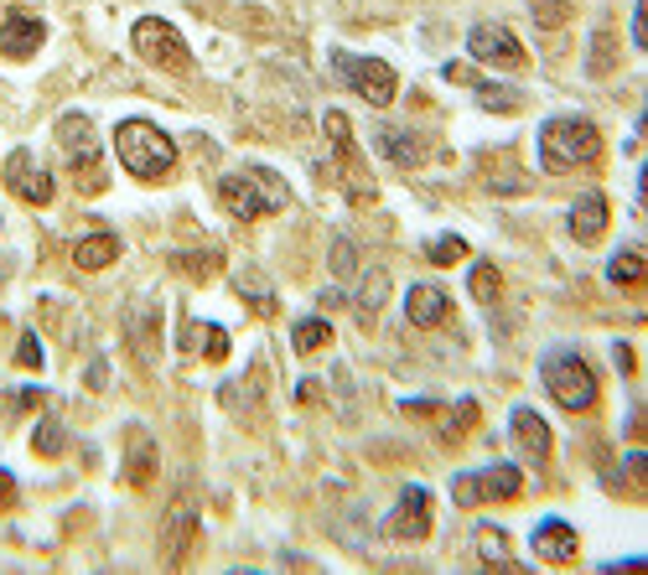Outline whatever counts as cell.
Instances as JSON below:
<instances>
[{
    "label": "cell",
    "mask_w": 648,
    "mask_h": 575,
    "mask_svg": "<svg viewBox=\"0 0 648 575\" xmlns=\"http://www.w3.org/2000/svg\"><path fill=\"white\" fill-rule=\"evenodd\" d=\"M119 259V238L115 234H89L73 244V265L79 270H109Z\"/></svg>",
    "instance_id": "cell-24"
},
{
    "label": "cell",
    "mask_w": 648,
    "mask_h": 575,
    "mask_svg": "<svg viewBox=\"0 0 648 575\" xmlns=\"http://www.w3.org/2000/svg\"><path fill=\"white\" fill-rule=\"evenodd\" d=\"M540 378H545L555 404L570 410V415H581V410L597 404V374H591V363L576 348H551L540 357Z\"/></svg>",
    "instance_id": "cell-4"
},
{
    "label": "cell",
    "mask_w": 648,
    "mask_h": 575,
    "mask_svg": "<svg viewBox=\"0 0 648 575\" xmlns=\"http://www.w3.org/2000/svg\"><path fill=\"white\" fill-rule=\"evenodd\" d=\"M608 192H581V198L570 202V238L576 244H597V238L608 234Z\"/></svg>",
    "instance_id": "cell-16"
},
{
    "label": "cell",
    "mask_w": 648,
    "mask_h": 575,
    "mask_svg": "<svg viewBox=\"0 0 648 575\" xmlns=\"http://www.w3.org/2000/svg\"><path fill=\"white\" fill-rule=\"evenodd\" d=\"M115 156L130 177L161 181V177H172V166H177V145L151 119H125L115 130Z\"/></svg>",
    "instance_id": "cell-2"
},
{
    "label": "cell",
    "mask_w": 648,
    "mask_h": 575,
    "mask_svg": "<svg viewBox=\"0 0 648 575\" xmlns=\"http://www.w3.org/2000/svg\"><path fill=\"white\" fill-rule=\"evenodd\" d=\"M472 425H477V399H456L447 425H441V441H462Z\"/></svg>",
    "instance_id": "cell-30"
},
{
    "label": "cell",
    "mask_w": 648,
    "mask_h": 575,
    "mask_svg": "<svg viewBox=\"0 0 648 575\" xmlns=\"http://www.w3.org/2000/svg\"><path fill=\"white\" fill-rule=\"evenodd\" d=\"M16 363H21V368H42V342L32 338V332L16 342Z\"/></svg>",
    "instance_id": "cell-37"
},
{
    "label": "cell",
    "mask_w": 648,
    "mask_h": 575,
    "mask_svg": "<svg viewBox=\"0 0 648 575\" xmlns=\"http://www.w3.org/2000/svg\"><path fill=\"white\" fill-rule=\"evenodd\" d=\"M644 275H648L644 249H617V255L608 259V280H612V285H644Z\"/></svg>",
    "instance_id": "cell-26"
},
{
    "label": "cell",
    "mask_w": 648,
    "mask_h": 575,
    "mask_svg": "<svg viewBox=\"0 0 648 575\" xmlns=\"http://www.w3.org/2000/svg\"><path fill=\"white\" fill-rule=\"evenodd\" d=\"M130 42H136V52L151 62V68H166V73H187V68H193V52H187V42H182V32L172 21L140 16Z\"/></svg>",
    "instance_id": "cell-7"
},
{
    "label": "cell",
    "mask_w": 648,
    "mask_h": 575,
    "mask_svg": "<svg viewBox=\"0 0 648 575\" xmlns=\"http://www.w3.org/2000/svg\"><path fill=\"white\" fill-rule=\"evenodd\" d=\"M358 270V249H354V238H333V275H354Z\"/></svg>",
    "instance_id": "cell-34"
},
{
    "label": "cell",
    "mask_w": 648,
    "mask_h": 575,
    "mask_svg": "<svg viewBox=\"0 0 648 575\" xmlns=\"http://www.w3.org/2000/svg\"><path fill=\"white\" fill-rule=\"evenodd\" d=\"M519 488H524V472H519L513 461H493V467H483V472H456L452 477V497L462 503V508H477V503H509V497H519Z\"/></svg>",
    "instance_id": "cell-6"
},
{
    "label": "cell",
    "mask_w": 648,
    "mask_h": 575,
    "mask_svg": "<svg viewBox=\"0 0 648 575\" xmlns=\"http://www.w3.org/2000/svg\"><path fill=\"white\" fill-rule=\"evenodd\" d=\"M109 368H104V357H99V363H89V389H104V384H109Z\"/></svg>",
    "instance_id": "cell-40"
},
{
    "label": "cell",
    "mask_w": 648,
    "mask_h": 575,
    "mask_svg": "<svg viewBox=\"0 0 648 575\" xmlns=\"http://www.w3.org/2000/svg\"><path fill=\"white\" fill-rule=\"evenodd\" d=\"M333 68H337V79H348V89H358L379 109L394 104V94H400V73L384 58H348V52H337Z\"/></svg>",
    "instance_id": "cell-8"
},
{
    "label": "cell",
    "mask_w": 648,
    "mask_h": 575,
    "mask_svg": "<svg viewBox=\"0 0 648 575\" xmlns=\"http://www.w3.org/2000/svg\"><path fill=\"white\" fill-rule=\"evenodd\" d=\"M177 348H182L187 357L202 353L208 363H223V357H229V332H223L218 321H193V317H187V321H182Z\"/></svg>",
    "instance_id": "cell-20"
},
{
    "label": "cell",
    "mask_w": 648,
    "mask_h": 575,
    "mask_svg": "<svg viewBox=\"0 0 648 575\" xmlns=\"http://www.w3.org/2000/svg\"><path fill=\"white\" fill-rule=\"evenodd\" d=\"M530 16L545 26V32H555V26H566L570 21V5L566 0H530Z\"/></svg>",
    "instance_id": "cell-31"
},
{
    "label": "cell",
    "mask_w": 648,
    "mask_h": 575,
    "mask_svg": "<svg viewBox=\"0 0 648 575\" xmlns=\"http://www.w3.org/2000/svg\"><path fill=\"white\" fill-rule=\"evenodd\" d=\"M234 291L244 296V306H250L255 317H276V291H270V280L259 275L255 265L234 270Z\"/></svg>",
    "instance_id": "cell-23"
},
{
    "label": "cell",
    "mask_w": 648,
    "mask_h": 575,
    "mask_svg": "<svg viewBox=\"0 0 648 575\" xmlns=\"http://www.w3.org/2000/svg\"><path fill=\"white\" fill-rule=\"evenodd\" d=\"M472 94H477V104H483V109H493V115H513V109H519V94H513V89H504V83L477 79V83H472Z\"/></svg>",
    "instance_id": "cell-28"
},
{
    "label": "cell",
    "mask_w": 648,
    "mask_h": 575,
    "mask_svg": "<svg viewBox=\"0 0 648 575\" xmlns=\"http://www.w3.org/2000/svg\"><path fill=\"white\" fill-rule=\"evenodd\" d=\"M58 145H62V156H68L73 187H79L83 198L104 192V156H99V136H94V125H89V115H62Z\"/></svg>",
    "instance_id": "cell-5"
},
{
    "label": "cell",
    "mask_w": 648,
    "mask_h": 575,
    "mask_svg": "<svg viewBox=\"0 0 648 575\" xmlns=\"http://www.w3.org/2000/svg\"><path fill=\"white\" fill-rule=\"evenodd\" d=\"M467 255V244H462V238L456 234H447V238H436L431 249H426V259H436V265H456V259Z\"/></svg>",
    "instance_id": "cell-35"
},
{
    "label": "cell",
    "mask_w": 648,
    "mask_h": 575,
    "mask_svg": "<svg viewBox=\"0 0 648 575\" xmlns=\"http://www.w3.org/2000/svg\"><path fill=\"white\" fill-rule=\"evenodd\" d=\"M509 436H513V446H519V457L524 461H534V467L551 461V425L534 415L530 404H519V410L509 415Z\"/></svg>",
    "instance_id": "cell-15"
},
{
    "label": "cell",
    "mask_w": 648,
    "mask_h": 575,
    "mask_svg": "<svg viewBox=\"0 0 648 575\" xmlns=\"http://www.w3.org/2000/svg\"><path fill=\"white\" fill-rule=\"evenodd\" d=\"M327 140H333V151H337V166H343V177L354 181V198L369 202L373 198V181L363 177V156H358V145H354V125H348V115L343 109H327Z\"/></svg>",
    "instance_id": "cell-11"
},
{
    "label": "cell",
    "mask_w": 648,
    "mask_h": 575,
    "mask_svg": "<svg viewBox=\"0 0 648 575\" xmlns=\"http://www.w3.org/2000/svg\"><path fill=\"white\" fill-rule=\"evenodd\" d=\"M213 265H218V259L213 255H177V270H187V275H197V280H208V275H213Z\"/></svg>",
    "instance_id": "cell-36"
},
{
    "label": "cell",
    "mask_w": 648,
    "mask_h": 575,
    "mask_svg": "<svg viewBox=\"0 0 648 575\" xmlns=\"http://www.w3.org/2000/svg\"><path fill=\"white\" fill-rule=\"evenodd\" d=\"M151 482H157V441L146 425H130L125 431V488L146 493Z\"/></svg>",
    "instance_id": "cell-14"
},
{
    "label": "cell",
    "mask_w": 648,
    "mask_h": 575,
    "mask_svg": "<svg viewBox=\"0 0 648 575\" xmlns=\"http://www.w3.org/2000/svg\"><path fill=\"white\" fill-rule=\"evenodd\" d=\"M477 555H483V565H493V571H519V560H513L504 529H493V524L477 529Z\"/></svg>",
    "instance_id": "cell-25"
},
{
    "label": "cell",
    "mask_w": 648,
    "mask_h": 575,
    "mask_svg": "<svg viewBox=\"0 0 648 575\" xmlns=\"http://www.w3.org/2000/svg\"><path fill=\"white\" fill-rule=\"evenodd\" d=\"M405 317L415 327H441V321L452 317V301L441 285H410V296H405Z\"/></svg>",
    "instance_id": "cell-21"
},
{
    "label": "cell",
    "mask_w": 648,
    "mask_h": 575,
    "mask_svg": "<svg viewBox=\"0 0 648 575\" xmlns=\"http://www.w3.org/2000/svg\"><path fill=\"white\" fill-rule=\"evenodd\" d=\"M608 156L602 130L587 115H555L540 125V166L545 172H570V166H597Z\"/></svg>",
    "instance_id": "cell-1"
},
{
    "label": "cell",
    "mask_w": 648,
    "mask_h": 575,
    "mask_svg": "<svg viewBox=\"0 0 648 575\" xmlns=\"http://www.w3.org/2000/svg\"><path fill=\"white\" fill-rule=\"evenodd\" d=\"M467 285H472V296L483 301V306H493V301L504 296V275H498V265H472V275H467Z\"/></svg>",
    "instance_id": "cell-29"
},
{
    "label": "cell",
    "mask_w": 648,
    "mask_h": 575,
    "mask_svg": "<svg viewBox=\"0 0 648 575\" xmlns=\"http://www.w3.org/2000/svg\"><path fill=\"white\" fill-rule=\"evenodd\" d=\"M530 544H534V555L545 560V565H570V560H576V529L560 524V518H540Z\"/></svg>",
    "instance_id": "cell-17"
},
{
    "label": "cell",
    "mask_w": 648,
    "mask_h": 575,
    "mask_svg": "<svg viewBox=\"0 0 648 575\" xmlns=\"http://www.w3.org/2000/svg\"><path fill=\"white\" fill-rule=\"evenodd\" d=\"M373 140H379V151H384L394 166H405V172H415V166L426 161V145L415 140V130H400V125H379V130H373Z\"/></svg>",
    "instance_id": "cell-22"
},
{
    "label": "cell",
    "mask_w": 648,
    "mask_h": 575,
    "mask_svg": "<svg viewBox=\"0 0 648 575\" xmlns=\"http://www.w3.org/2000/svg\"><path fill=\"white\" fill-rule=\"evenodd\" d=\"M291 342H296V353H316V348L333 342V327H327V317H301L296 321V332H291Z\"/></svg>",
    "instance_id": "cell-27"
},
{
    "label": "cell",
    "mask_w": 648,
    "mask_h": 575,
    "mask_svg": "<svg viewBox=\"0 0 648 575\" xmlns=\"http://www.w3.org/2000/svg\"><path fill=\"white\" fill-rule=\"evenodd\" d=\"M32 446H37L42 457H58L62 446H68V436H62V425H58V420L47 415V420L37 425V436H32Z\"/></svg>",
    "instance_id": "cell-32"
},
{
    "label": "cell",
    "mask_w": 648,
    "mask_h": 575,
    "mask_svg": "<svg viewBox=\"0 0 648 575\" xmlns=\"http://www.w3.org/2000/svg\"><path fill=\"white\" fill-rule=\"evenodd\" d=\"M37 399H42V389H26V395H16V399H11V404H16V410H32Z\"/></svg>",
    "instance_id": "cell-42"
},
{
    "label": "cell",
    "mask_w": 648,
    "mask_h": 575,
    "mask_svg": "<svg viewBox=\"0 0 648 575\" xmlns=\"http://www.w3.org/2000/svg\"><path fill=\"white\" fill-rule=\"evenodd\" d=\"M157 321H161L157 301H136V306L125 312V338H130L140 363H157Z\"/></svg>",
    "instance_id": "cell-18"
},
{
    "label": "cell",
    "mask_w": 648,
    "mask_h": 575,
    "mask_svg": "<svg viewBox=\"0 0 648 575\" xmlns=\"http://www.w3.org/2000/svg\"><path fill=\"white\" fill-rule=\"evenodd\" d=\"M11 503H16V477H11L5 467H0V514H5Z\"/></svg>",
    "instance_id": "cell-39"
},
{
    "label": "cell",
    "mask_w": 648,
    "mask_h": 575,
    "mask_svg": "<svg viewBox=\"0 0 648 575\" xmlns=\"http://www.w3.org/2000/svg\"><path fill=\"white\" fill-rule=\"evenodd\" d=\"M42 42H47V26H42L37 16H11L5 26H0V52H5L11 62L37 58Z\"/></svg>",
    "instance_id": "cell-19"
},
{
    "label": "cell",
    "mask_w": 648,
    "mask_h": 575,
    "mask_svg": "<svg viewBox=\"0 0 648 575\" xmlns=\"http://www.w3.org/2000/svg\"><path fill=\"white\" fill-rule=\"evenodd\" d=\"M218 198H223V208H229L239 223H255V219H265V213H280V208L291 202V192H286V181H280L276 172L244 166V172H229V177L218 181Z\"/></svg>",
    "instance_id": "cell-3"
},
{
    "label": "cell",
    "mask_w": 648,
    "mask_h": 575,
    "mask_svg": "<svg viewBox=\"0 0 648 575\" xmlns=\"http://www.w3.org/2000/svg\"><path fill=\"white\" fill-rule=\"evenodd\" d=\"M633 42H638V47H648V0H638V5H633Z\"/></svg>",
    "instance_id": "cell-38"
},
{
    "label": "cell",
    "mask_w": 648,
    "mask_h": 575,
    "mask_svg": "<svg viewBox=\"0 0 648 575\" xmlns=\"http://www.w3.org/2000/svg\"><path fill=\"white\" fill-rule=\"evenodd\" d=\"M467 52L477 62H493V68H524V47L513 37L509 26H498V21H477L467 32Z\"/></svg>",
    "instance_id": "cell-10"
},
{
    "label": "cell",
    "mask_w": 648,
    "mask_h": 575,
    "mask_svg": "<svg viewBox=\"0 0 648 575\" xmlns=\"http://www.w3.org/2000/svg\"><path fill=\"white\" fill-rule=\"evenodd\" d=\"M384 296H390V275H384V270H369V280H363V317H373V312L384 306Z\"/></svg>",
    "instance_id": "cell-33"
},
{
    "label": "cell",
    "mask_w": 648,
    "mask_h": 575,
    "mask_svg": "<svg viewBox=\"0 0 648 575\" xmlns=\"http://www.w3.org/2000/svg\"><path fill=\"white\" fill-rule=\"evenodd\" d=\"M384 529H390V539H400V544L431 539V493H426L420 482H410V488L400 493V503H394V514Z\"/></svg>",
    "instance_id": "cell-9"
},
{
    "label": "cell",
    "mask_w": 648,
    "mask_h": 575,
    "mask_svg": "<svg viewBox=\"0 0 648 575\" xmlns=\"http://www.w3.org/2000/svg\"><path fill=\"white\" fill-rule=\"evenodd\" d=\"M193 535H197V503L187 493H177L172 508H166V518H161V560H166V565H182Z\"/></svg>",
    "instance_id": "cell-12"
},
{
    "label": "cell",
    "mask_w": 648,
    "mask_h": 575,
    "mask_svg": "<svg viewBox=\"0 0 648 575\" xmlns=\"http://www.w3.org/2000/svg\"><path fill=\"white\" fill-rule=\"evenodd\" d=\"M5 187L16 192V198L37 202V208H47L53 202V177L37 166V156L32 151H11V161H5Z\"/></svg>",
    "instance_id": "cell-13"
},
{
    "label": "cell",
    "mask_w": 648,
    "mask_h": 575,
    "mask_svg": "<svg viewBox=\"0 0 648 575\" xmlns=\"http://www.w3.org/2000/svg\"><path fill=\"white\" fill-rule=\"evenodd\" d=\"M628 472L638 477V482H644V477H648V461H644V451H633V457H628Z\"/></svg>",
    "instance_id": "cell-41"
}]
</instances>
